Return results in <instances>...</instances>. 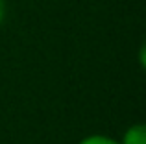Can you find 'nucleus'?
<instances>
[{
  "label": "nucleus",
  "mask_w": 146,
  "mask_h": 144,
  "mask_svg": "<svg viewBox=\"0 0 146 144\" xmlns=\"http://www.w3.org/2000/svg\"><path fill=\"white\" fill-rule=\"evenodd\" d=\"M120 144H146V126L143 122H135L128 126L122 133Z\"/></svg>",
  "instance_id": "obj_1"
},
{
  "label": "nucleus",
  "mask_w": 146,
  "mask_h": 144,
  "mask_svg": "<svg viewBox=\"0 0 146 144\" xmlns=\"http://www.w3.org/2000/svg\"><path fill=\"white\" fill-rule=\"evenodd\" d=\"M6 15H7V4L6 0H0V24L6 20Z\"/></svg>",
  "instance_id": "obj_3"
},
{
  "label": "nucleus",
  "mask_w": 146,
  "mask_h": 144,
  "mask_svg": "<svg viewBox=\"0 0 146 144\" xmlns=\"http://www.w3.org/2000/svg\"><path fill=\"white\" fill-rule=\"evenodd\" d=\"M78 144H120L117 139L109 137V135H102V133H93L83 137Z\"/></svg>",
  "instance_id": "obj_2"
}]
</instances>
